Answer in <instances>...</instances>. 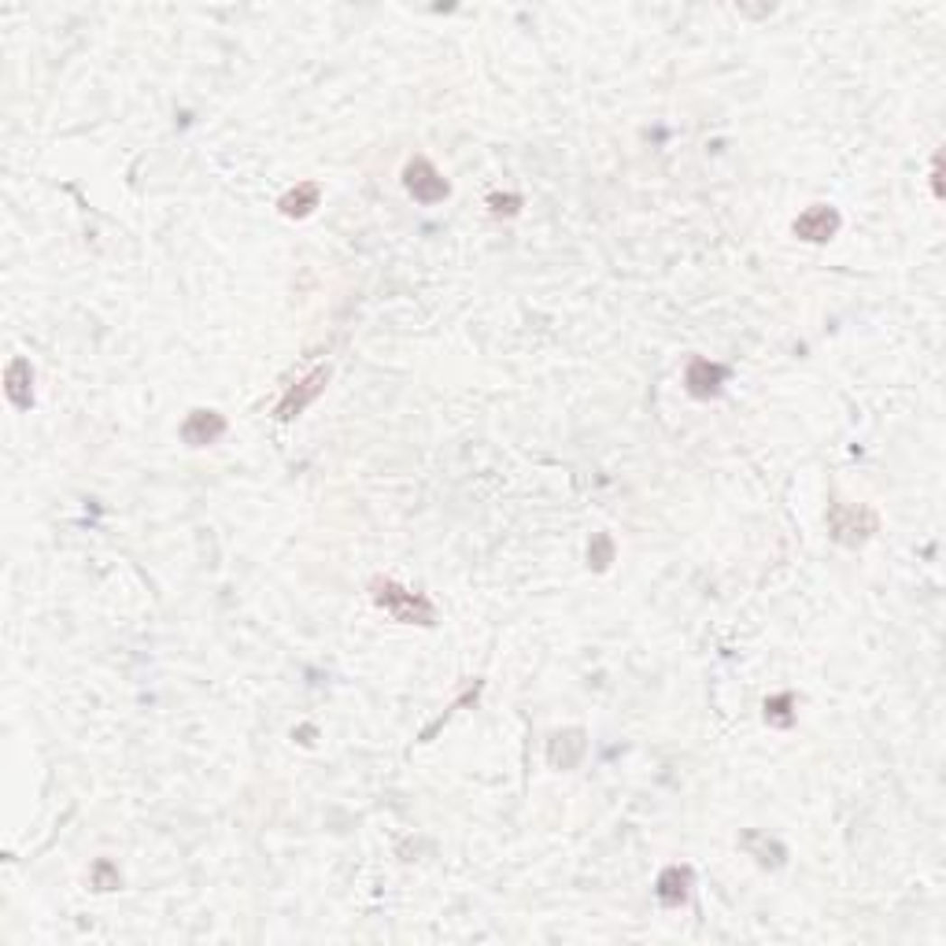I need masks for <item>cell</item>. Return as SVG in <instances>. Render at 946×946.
<instances>
[{"label": "cell", "instance_id": "2", "mask_svg": "<svg viewBox=\"0 0 946 946\" xmlns=\"http://www.w3.org/2000/svg\"><path fill=\"white\" fill-rule=\"evenodd\" d=\"M222 429H226V422H222L215 411H196V414L185 422L181 432H185V441H189L192 448H200V444H211Z\"/></svg>", "mask_w": 946, "mask_h": 946}, {"label": "cell", "instance_id": "3", "mask_svg": "<svg viewBox=\"0 0 946 946\" xmlns=\"http://www.w3.org/2000/svg\"><path fill=\"white\" fill-rule=\"evenodd\" d=\"M836 229V215L828 211V208H813L810 215H802L795 222V233L806 236V241H828V233Z\"/></svg>", "mask_w": 946, "mask_h": 946}, {"label": "cell", "instance_id": "1", "mask_svg": "<svg viewBox=\"0 0 946 946\" xmlns=\"http://www.w3.org/2000/svg\"><path fill=\"white\" fill-rule=\"evenodd\" d=\"M407 189H411L414 200H422V204H437V200H444V196H448V181L432 171L429 160H414L407 167Z\"/></svg>", "mask_w": 946, "mask_h": 946}, {"label": "cell", "instance_id": "5", "mask_svg": "<svg viewBox=\"0 0 946 946\" xmlns=\"http://www.w3.org/2000/svg\"><path fill=\"white\" fill-rule=\"evenodd\" d=\"M322 381H326V374H314V377H307V381H303V388H300V396H296V392H289V400L282 403V414L289 418V414H292V407L300 411V407H303V403H307V400L314 396V392L322 388Z\"/></svg>", "mask_w": 946, "mask_h": 946}, {"label": "cell", "instance_id": "4", "mask_svg": "<svg viewBox=\"0 0 946 946\" xmlns=\"http://www.w3.org/2000/svg\"><path fill=\"white\" fill-rule=\"evenodd\" d=\"M658 895H662L665 905L684 902V898H688V873H681V869H665L662 880H658Z\"/></svg>", "mask_w": 946, "mask_h": 946}]
</instances>
